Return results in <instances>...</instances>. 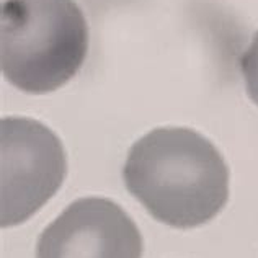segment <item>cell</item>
I'll return each instance as SVG.
<instances>
[{
	"instance_id": "7a4b0ae2",
	"label": "cell",
	"mask_w": 258,
	"mask_h": 258,
	"mask_svg": "<svg viewBox=\"0 0 258 258\" xmlns=\"http://www.w3.org/2000/svg\"><path fill=\"white\" fill-rule=\"evenodd\" d=\"M88 41L76 0H4L0 7V69L25 93H51L71 82L85 62Z\"/></svg>"
},
{
	"instance_id": "5b68a950",
	"label": "cell",
	"mask_w": 258,
	"mask_h": 258,
	"mask_svg": "<svg viewBox=\"0 0 258 258\" xmlns=\"http://www.w3.org/2000/svg\"><path fill=\"white\" fill-rule=\"evenodd\" d=\"M239 67L248 98L258 106V31L252 36V41L240 56Z\"/></svg>"
},
{
	"instance_id": "3957f363",
	"label": "cell",
	"mask_w": 258,
	"mask_h": 258,
	"mask_svg": "<svg viewBox=\"0 0 258 258\" xmlns=\"http://www.w3.org/2000/svg\"><path fill=\"white\" fill-rule=\"evenodd\" d=\"M67 157L60 139L36 119L0 121V226L35 216L62 186Z\"/></svg>"
},
{
	"instance_id": "6da1fadb",
	"label": "cell",
	"mask_w": 258,
	"mask_h": 258,
	"mask_svg": "<svg viewBox=\"0 0 258 258\" xmlns=\"http://www.w3.org/2000/svg\"><path fill=\"white\" fill-rule=\"evenodd\" d=\"M124 186L155 221L175 229L205 226L229 201V168L208 138L189 127H155L136 141Z\"/></svg>"
},
{
	"instance_id": "277c9868",
	"label": "cell",
	"mask_w": 258,
	"mask_h": 258,
	"mask_svg": "<svg viewBox=\"0 0 258 258\" xmlns=\"http://www.w3.org/2000/svg\"><path fill=\"white\" fill-rule=\"evenodd\" d=\"M36 258H142V235L118 203L80 198L41 232Z\"/></svg>"
}]
</instances>
